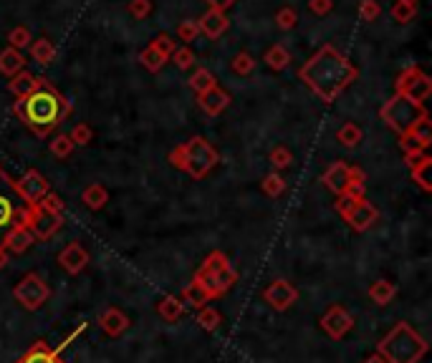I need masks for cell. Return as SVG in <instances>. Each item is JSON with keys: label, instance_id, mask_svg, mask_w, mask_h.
Listing matches in <instances>:
<instances>
[{"label": "cell", "instance_id": "cell-8", "mask_svg": "<svg viewBox=\"0 0 432 363\" xmlns=\"http://www.w3.org/2000/svg\"><path fill=\"white\" fill-rule=\"evenodd\" d=\"M23 204L26 202L16 192V179L0 167V248H3V240H6L8 230L16 225V217Z\"/></svg>", "mask_w": 432, "mask_h": 363}, {"label": "cell", "instance_id": "cell-49", "mask_svg": "<svg viewBox=\"0 0 432 363\" xmlns=\"http://www.w3.org/2000/svg\"><path fill=\"white\" fill-rule=\"evenodd\" d=\"M379 13H382V8H379L377 0H361V3H359V18H361L364 23L377 21Z\"/></svg>", "mask_w": 432, "mask_h": 363}, {"label": "cell", "instance_id": "cell-19", "mask_svg": "<svg viewBox=\"0 0 432 363\" xmlns=\"http://www.w3.org/2000/svg\"><path fill=\"white\" fill-rule=\"evenodd\" d=\"M34 242H36V237L31 235V230H28V227H23V225H13L11 230H8L6 240H3V250H8V253L21 255V253H26V250L31 248Z\"/></svg>", "mask_w": 432, "mask_h": 363}, {"label": "cell", "instance_id": "cell-52", "mask_svg": "<svg viewBox=\"0 0 432 363\" xmlns=\"http://www.w3.org/2000/svg\"><path fill=\"white\" fill-rule=\"evenodd\" d=\"M86 325H89V323H86V320H81V323H78V325H76V328H73V330H71V333H68V336H63V341H61V343H58V346H56V348H53V351H56V353H58V356H61V353H63V351H66V348H68V346H71V343H73V341H76V338H78V336H81L83 330H86Z\"/></svg>", "mask_w": 432, "mask_h": 363}, {"label": "cell", "instance_id": "cell-39", "mask_svg": "<svg viewBox=\"0 0 432 363\" xmlns=\"http://www.w3.org/2000/svg\"><path fill=\"white\" fill-rule=\"evenodd\" d=\"M422 73H425V71H422V68H417V66H407L405 71H402V73H399V76H397V81H394V94H405L407 88H410L412 83H415L417 78L422 76Z\"/></svg>", "mask_w": 432, "mask_h": 363}, {"label": "cell", "instance_id": "cell-28", "mask_svg": "<svg viewBox=\"0 0 432 363\" xmlns=\"http://www.w3.org/2000/svg\"><path fill=\"white\" fill-rule=\"evenodd\" d=\"M397 295V285L389 280H377L369 285V298L371 302H377V305H389Z\"/></svg>", "mask_w": 432, "mask_h": 363}, {"label": "cell", "instance_id": "cell-57", "mask_svg": "<svg viewBox=\"0 0 432 363\" xmlns=\"http://www.w3.org/2000/svg\"><path fill=\"white\" fill-rule=\"evenodd\" d=\"M6 265H8V250L0 248V270L6 268Z\"/></svg>", "mask_w": 432, "mask_h": 363}, {"label": "cell", "instance_id": "cell-26", "mask_svg": "<svg viewBox=\"0 0 432 363\" xmlns=\"http://www.w3.org/2000/svg\"><path fill=\"white\" fill-rule=\"evenodd\" d=\"M31 58L38 63V66H51L56 58V46L48 38H36L31 41Z\"/></svg>", "mask_w": 432, "mask_h": 363}, {"label": "cell", "instance_id": "cell-31", "mask_svg": "<svg viewBox=\"0 0 432 363\" xmlns=\"http://www.w3.org/2000/svg\"><path fill=\"white\" fill-rule=\"evenodd\" d=\"M187 83L197 96L205 94V91H210L212 86H217L215 76H212V71H207V68H195V73L190 76Z\"/></svg>", "mask_w": 432, "mask_h": 363}, {"label": "cell", "instance_id": "cell-35", "mask_svg": "<svg viewBox=\"0 0 432 363\" xmlns=\"http://www.w3.org/2000/svg\"><path fill=\"white\" fill-rule=\"evenodd\" d=\"M139 63H142V66L147 68L150 73H157V71H160V68L167 63V58H165V56H162L157 48L147 46V48H144L142 53H139Z\"/></svg>", "mask_w": 432, "mask_h": 363}, {"label": "cell", "instance_id": "cell-43", "mask_svg": "<svg viewBox=\"0 0 432 363\" xmlns=\"http://www.w3.org/2000/svg\"><path fill=\"white\" fill-rule=\"evenodd\" d=\"M170 58L175 60V66L182 68V71H190V68L195 66V53H192V48H190V46H178Z\"/></svg>", "mask_w": 432, "mask_h": 363}, {"label": "cell", "instance_id": "cell-9", "mask_svg": "<svg viewBox=\"0 0 432 363\" xmlns=\"http://www.w3.org/2000/svg\"><path fill=\"white\" fill-rule=\"evenodd\" d=\"M13 298H16V302L21 305V308L41 310L46 302H48L51 288H48V283L38 275V273H28V275H23L21 280L16 283V288H13Z\"/></svg>", "mask_w": 432, "mask_h": 363}, {"label": "cell", "instance_id": "cell-18", "mask_svg": "<svg viewBox=\"0 0 432 363\" xmlns=\"http://www.w3.org/2000/svg\"><path fill=\"white\" fill-rule=\"evenodd\" d=\"M129 325H132V320H129L119 308H109V310H104V313L99 315V328L104 330L109 338L124 336V333L129 330Z\"/></svg>", "mask_w": 432, "mask_h": 363}, {"label": "cell", "instance_id": "cell-37", "mask_svg": "<svg viewBox=\"0 0 432 363\" xmlns=\"http://www.w3.org/2000/svg\"><path fill=\"white\" fill-rule=\"evenodd\" d=\"M268 162H271L276 169H286V167L294 164V152L288 147H283V144H278V147H273L271 152H268Z\"/></svg>", "mask_w": 432, "mask_h": 363}, {"label": "cell", "instance_id": "cell-40", "mask_svg": "<svg viewBox=\"0 0 432 363\" xmlns=\"http://www.w3.org/2000/svg\"><path fill=\"white\" fill-rule=\"evenodd\" d=\"M417 18V6H412V3H394L392 6V21H397L399 26H407V23H412Z\"/></svg>", "mask_w": 432, "mask_h": 363}, {"label": "cell", "instance_id": "cell-46", "mask_svg": "<svg viewBox=\"0 0 432 363\" xmlns=\"http://www.w3.org/2000/svg\"><path fill=\"white\" fill-rule=\"evenodd\" d=\"M68 139L73 142V147H86V144L94 139V132H91L89 124H76V127L71 129V134H68Z\"/></svg>", "mask_w": 432, "mask_h": 363}, {"label": "cell", "instance_id": "cell-27", "mask_svg": "<svg viewBox=\"0 0 432 363\" xmlns=\"http://www.w3.org/2000/svg\"><path fill=\"white\" fill-rule=\"evenodd\" d=\"M81 202L89 209H94V212H99V209L109 202V192H106L104 184H89V187L81 192Z\"/></svg>", "mask_w": 432, "mask_h": 363}, {"label": "cell", "instance_id": "cell-13", "mask_svg": "<svg viewBox=\"0 0 432 363\" xmlns=\"http://www.w3.org/2000/svg\"><path fill=\"white\" fill-rule=\"evenodd\" d=\"M344 220H346V225H349L354 232H366V230H371V227L377 225L379 209L364 197L354 209H351L349 215H344Z\"/></svg>", "mask_w": 432, "mask_h": 363}, {"label": "cell", "instance_id": "cell-56", "mask_svg": "<svg viewBox=\"0 0 432 363\" xmlns=\"http://www.w3.org/2000/svg\"><path fill=\"white\" fill-rule=\"evenodd\" d=\"M210 3V8H220V11H225V8H230L235 3V0H207Z\"/></svg>", "mask_w": 432, "mask_h": 363}, {"label": "cell", "instance_id": "cell-7", "mask_svg": "<svg viewBox=\"0 0 432 363\" xmlns=\"http://www.w3.org/2000/svg\"><path fill=\"white\" fill-rule=\"evenodd\" d=\"M16 225L28 227L36 240H51L63 227V215L46 212L41 204H23L16 217Z\"/></svg>", "mask_w": 432, "mask_h": 363}, {"label": "cell", "instance_id": "cell-45", "mask_svg": "<svg viewBox=\"0 0 432 363\" xmlns=\"http://www.w3.org/2000/svg\"><path fill=\"white\" fill-rule=\"evenodd\" d=\"M296 23H299V13H296V8L286 6L276 13V26L281 28V31H291V28H296Z\"/></svg>", "mask_w": 432, "mask_h": 363}, {"label": "cell", "instance_id": "cell-51", "mask_svg": "<svg viewBox=\"0 0 432 363\" xmlns=\"http://www.w3.org/2000/svg\"><path fill=\"white\" fill-rule=\"evenodd\" d=\"M150 46H152V48H157V51H160V53L165 56V58H170V56L175 53V48H178V43H175V41H172L167 33H160L155 41H152Z\"/></svg>", "mask_w": 432, "mask_h": 363}, {"label": "cell", "instance_id": "cell-14", "mask_svg": "<svg viewBox=\"0 0 432 363\" xmlns=\"http://www.w3.org/2000/svg\"><path fill=\"white\" fill-rule=\"evenodd\" d=\"M58 265H61V270H66L68 275H78L89 265V253L81 242H68L66 248L58 253Z\"/></svg>", "mask_w": 432, "mask_h": 363}, {"label": "cell", "instance_id": "cell-44", "mask_svg": "<svg viewBox=\"0 0 432 363\" xmlns=\"http://www.w3.org/2000/svg\"><path fill=\"white\" fill-rule=\"evenodd\" d=\"M31 31H28L26 26H16L11 31V33H8V46H11V48H16V51H21V48H28V43H31Z\"/></svg>", "mask_w": 432, "mask_h": 363}, {"label": "cell", "instance_id": "cell-38", "mask_svg": "<svg viewBox=\"0 0 432 363\" xmlns=\"http://www.w3.org/2000/svg\"><path fill=\"white\" fill-rule=\"evenodd\" d=\"M230 68H233V73H238V76H250V73L255 71V58L250 53H245V51H240V53H235L233 60H230Z\"/></svg>", "mask_w": 432, "mask_h": 363}, {"label": "cell", "instance_id": "cell-42", "mask_svg": "<svg viewBox=\"0 0 432 363\" xmlns=\"http://www.w3.org/2000/svg\"><path fill=\"white\" fill-rule=\"evenodd\" d=\"M364 199V194H359V192H344V194H339L336 197V212L339 215H349L351 209L356 207V204Z\"/></svg>", "mask_w": 432, "mask_h": 363}, {"label": "cell", "instance_id": "cell-22", "mask_svg": "<svg viewBox=\"0 0 432 363\" xmlns=\"http://www.w3.org/2000/svg\"><path fill=\"white\" fill-rule=\"evenodd\" d=\"M8 88H11V94L16 96V99H26L28 94H34L36 88H38V76H34L31 71L23 68L21 73H16V76L11 78Z\"/></svg>", "mask_w": 432, "mask_h": 363}, {"label": "cell", "instance_id": "cell-32", "mask_svg": "<svg viewBox=\"0 0 432 363\" xmlns=\"http://www.w3.org/2000/svg\"><path fill=\"white\" fill-rule=\"evenodd\" d=\"M430 94H432V78L427 76V73H422V76L417 78V81L412 83L410 88H407L405 94H399V96H407L410 101H417V104H422V101H425Z\"/></svg>", "mask_w": 432, "mask_h": 363}, {"label": "cell", "instance_id": "cell-50", "mask_svg": "<svg viewBox=\"0 0 432 363\" xmlns=\"http://www.w3.org/2000/svg\"><path fill=\"white\" fill-rule=\"evenodd\" d=\"M36 204H41V207L46 209V212H53V215H63V199L58 197V194L48 192L46 197H41Z\"/></svg>", "mask_w": 432, "mask_h": 363}, {"label": "cell", "instance_id": "cell-3", "mask_svg": "<svg viewBox=\"0 0 432 363\" xmlns=\"http://www.w3.org/2000/svg\"><path fill=\"white\" fill-rule=\"evenodd\" d=\"M427 351L430 343L405 320H399L377 343V356H382L387 363H420Z\"/></svg>", "mask_w": 432, "mask_h": 363}, {"label": "cell", "instance_id": "cell-12", "mask_svg": "<svg viewBox=\"0 0 432 363\" xmlns=\"http://www.w3.org/2000/svg\"><path fill=\"white\" fill-rule=\"evenodd\" d=\"M16 192L26 204H36L51 192V184L38 169H28L21 179H16Z\"/></svg>", "mask_w": 432, "mask_h": 363}, {"label": "cell", "instance_id": "cell-15", "mask_svg": "<svg viewBox=\"0 0 432 363\" xmlns=\"http://www.w3.org/2000/svg\"><path fill=\"white\" fill-rule=\"evenodd\" d=\"M197 26H200V33L205 36V38L215 41L225 33L227 26H230V21H227L225 11H220V8H207L205 16L197 18Z\"/></svg>", "mask_w": 432, "mask_h": 363}, {"label": "cell", "instance_id": "cell-6", "mask_svg": "<svg viewBox=\"0 0 432 363\" xmlns=\"http://www.w3.org/2000/svg\"><path fill=\"white\" fill-rule=\"evenodd\" d=\"M379 116H382V121L397 137H405V134H410L412 129H415L417 121L427 119L430 114H427L425 104H417V101H410L407 96L394 94L392 99L379 109Z\"/></svg>", "mask_w": 432, "mask_h": 363}, {"label": "cell", "instance_id": "cell-1", "mask_svg": "<svg viewBox=\"0 0 432 363\" xmlns=\"http://www.w3.org/2000/svg\"><path fill=\"white\" fill-rule=\"evenodd\" d=\"M299 78L324 104H331L359 78V68L334 46H322L299 71Z\"/></svg>", "mask_w": 432, "mask_h": 363}, {"label": "cell", "instance_id": "cell-25", "mask_svg": "<svg viewBox=\"0 0 432 363\" xmlns=\"http://www.w3.org/2000/svg\"><path fill=\"white\" fill-rule=\"evenodd\" d=\"M157 313H160V318L167 320V323H175V320L182 318L185 305H182V300H180V298L167 295V298H162V300L157 302Z\"/></svg>", "mask_w": 432, "mask_h": 363}, {"label": "cell", "instance_id": "cell-5", "mask_svg": "<svg viewBox=\"0 0 432 363\" xmlns=\"http://www.w3.org/2000/svg\"><path fill=\"white\" fill-rule=\"evenodd\" d=\"M192 280H197L200 285L210 293L212 300H215V298H222L225 293L233 290L235 283H238V273H235L233 265L227 263L225 255L220 250H215V253H210L202 260V265H200Z\"/></svg>", "mask_w": 432, "mask_h": 363}, {"label": "cell", "instance_id": "cell-34", "mask_svg": "<svg viewBox=\"0 0 432 363\" xmlns=\"http://www.w3.org/2000/svg\"><path fill=\"white\" fill-rule=\"evenodd\" d=\"M197 325L202 330H207V333H212V330H217L220 328V323H222V315H220V310H215L212 305H205V308H200L197 310Z\"/></svg>", "mask_w": 432, "mask_h": 363}, {"label": "cell", "instance_id": "cell-33", "mask_svg": "<svg viewBox=\"0 0 432 363\" xmlns=\"http://www.w3.org/2000/svg\"><path fill=\"white\" fill-rule=\"evenodd\" d=\"M73 142L68 139V134H53V139L48 142V152L56 159H68L73 154Z\"/></svg>", "mask_w": 432, "mask_h": 363}, {"label": "cell", "instance_id": "cell-36", "mask_svg": "<svg viewBox=\"0 0 432 363\" xmlns=\"http://www.w3.org/2000/svg\"><path fill=\"white\" fill-rule=\"evenodd\" d=\"M261 189H263V194H268V197H281V194L286 192V179H283L278 172H271V174L263 177Z\"/></svg>", "mask_w": 432, "mask_h": 363}, {"label": "cell", "instance_id": "cell-11", "mask_svg": "<svg viewBox=\"0 0 432 363\" xmlns=\"http://www.w3.org/2000/svg\"><path fill=\"white\" fill-rule=\"evenodd\" d=\"M263 300H266L273 310L283 313V310L294 308L296 302H299V290H296L294 283H288V280H283V278H278V280H273L271 285L263 290Z\"/></svg>", "mask_w": 432, "mask_h": 363}, {"label": "cell", "instance_id": "cell-55", "mask_svg": "<svg viewBox=\"0 0 432 363\" xmlns=\"http://www.w3.org/2000/svg\"><path fill=\"white\" fill-rule=\"evenodd\" d=\"M425 157H427V152H410V154H405V164L412 169V167L420 164V162L425 159Z\"/></svg>", "mask_w": 432, "mask_h": 363}, {"label": "cell", "instance_id": "cell-16", "mask_svg": "<svg viewBox=\"0 0 432 363\" xmlns=\"http://www.w3.org/2000/svg\"><path fill=\"white\" fill-rule=\"evenodd\" d=\"M322 182L324 187L336 194V197L344 192H349V164H346V162H334L322 174Z\"/></svg>", "mask_w": 432, "mask_h": 363}, {"label": "cell", "instance_id": "cell-53", "mask_svg": "<svg viewBox=\"0 0 432 363\" xmlns=\"http://www.w3.org/2000/svg\"><path fill=\"white\" fill-rule=\"evenodd\" d=\"M349 192L364 194V172L359 167H349Z\"/></svg>", "mask_w": 432, "mask_h": 363}, {"label": "cell", "instance_id": "cell-20", "mask_svg": "<svg viewBox=\"0 0 432 363\" xmlns=\"http://www.w3.org/2000/svg\"><path fill=\"white\" fill-rule=\"evenodd\" d=\"M16 363H66L53 348H48L46 341H36L34 346L28 348V353H23Z\"/></svg>", "mask_w": 432, "mask_h": 363}, {"label": "cell", "instance_id": "cell-41", "mask_svg": "<svg viewBox=\"0 0 432 363\" xmlns=\"http://www.w3.org/2000/svg\"><path fill=\"white\" fill-rule=\"evenodd\" d=\"M410 137L415 139L417 144H420L422 149L427 152V147L432 144V127H430V116L427 119H422V121H417L415 124V129L410 132Z\"/></svg>", "mask_w": 432, "mask_h": 363}, {"label": "cell", "instance_id": "cell-47", "mask_svg": "<svg viewBox=\"0 0 432 363\" xmlns=\"http://www.w3.org/2000/svg\"><path fill=\"white\" fill-rule=\"evenodd\" d=\"M197 36H200V26H197V21H192V18H187V21H182L178 26V38L185 41V43H192Z\"/></svg>", "mask_w": 432, "mask_h": 363}, {"label": "cell", "instance_id": "cell-54", "mask_svg": "<svg viewBox=\"0 0 432 363\" xmlns=\"http://www.w3.org/2000/svg\"><path fill=\"white\" fill-rule=\"evenodd\" d=\"M309 11L314 16H326L334 11V0H309Z\"/></svg>", "mask_w": 432, "mask_h": 363}, {"label": "cell", "instance_id": "cell-23", "mask_svg": "<svg viewBox=\"0 0 432 363\" xmlns=\"http://www.w3.org/2000/svg\"><path fill=\"white\" fill-rule=\"evenodd\" d=\"M23 68H26V58H23L21 51L11 48L8 46L6 51H0V73L8 78H13L16 73H21Z\"/></svg>", "mask_w": 432, "mask_h": 363}, {"label": "cell", "instance_id": "cell-10", "mask_svg": "<svg viewBox=\"0 0 432 363\" xmlns=\"http://www.w3.org/2000/svg\"><path fill=\"white\" fill-rule=\"evenodd\" d=\"M319 325H322V330L331 341H341L349 330H354V315L346 308H341V305H331V308L322 315Z\"/></svg>", "mask_w": 432, "mask_h": 363}, {"label": "cell", "instance_id": "cell-59", "mask_svg": "<svg viewBox=\"0 0 432 363\" xmlns=\"http://www.w3.org/2000/svg\"><path fill=\"white\" fill-rule=\"evenodd\" d=\"M399 3H412V6H417V0H399Z\"/></svg>", "mask_w": 432, "mask_h": 363}, {"label": "cell", "instance_id": "cell-58", "mask_svg": "<svg viewBox=\"0 0 432 363\" xmlns=\"http://www.w3.org/2000/svg\"><path fill=\"white\" fill-rule=\"evenodd\" d=\"M364 363H387V361H384L382 356H377V353H374V356H369V358H366Z\"/></svg>", "mask_w": 432, "mask_h": 363}, {"label": "cell", "instance_id": "cell-17", "mask_svg": "<svg viewBox=\"0 0 432 363\" xmlns=\"http://www.w3.org/2000/svg\"><path fill=\"white\" fill-rule=\"evenodd\" d=\"M230 101H233V96L227 94L225 88H220V86H212L210 91H205V94H200V96H197L200 109L205 111L207 116L222 114V111H225L227 106H230Z\"/></svg>", "mask_w": 432, "mask_h": 363}, {"label": "cell", "instance_id": "cell-48", "mask_svg": "<svg viewBox=\"0 0 432 363\" xmlns=\"http://www.w3.org/2000/svg\"><path fill=\"white\" fill-rule=\"evenodd\" d=\"M152 13V0H129V16L134 21H144Z\"/></svg>", "mask_w": 432, "mask_h": 363}, {"label": "cell", "instance_id": "cell-4", "mask_svg": "<svg viewBox=\"0 0 432 363\" xmlns=\"http://www.w3.org/2000/svg\"><path fill=\"white\" fill-rule=\"evenodd\" d=\"M167 162H170L175 169L190 174L192 179H205L217 167L220 154H217V149L212 147L205 137H192L190 142L172 149L170 154H167Z\"/></svg>", "mask_w": 432, "mask_h": 363}, {"label": "cell", "instance_id": "cell-21", "mask_svg": "<svg viewBox=\"0 0 432 363\" xmlns=\"http://www.w3.org/2000/svg\"><path fill=\"white\" fill-rule=\"evenodd\" d=\"M180 300H182V305L185 308H205V305H210V293L205 290V288L200 285L197 280H190V285H185V290H182V295H180Z\"/></svg>", "mask_w": 432, "mask_h": 363}, {"label": "cell", "instance_id": "cell-29", "mask_svg": "<svg viewBox=\"0 0 432 363\" xmlns=\"http://www.w3.org/2000/svg\"><path fill=\"white\" fill-rule=\"evenodd\" d=\"M263 60H266V66L271 68V71H283V68L291 63V53H288L281 43H276V46H271V48L266 51Z\"/></svg>", "mask_w": 432, "mask_h": 363}, {"label": "cell", "instance_id": "cell-30", "mask_svg": "<svg viewBox=\"0 0 432 363\" xmlns=\"http://www.w3.org/2000/svg\"><path fill=\"white\" fill-rule=\"evenodd\" d=\"M430 172H432V157L430 154H427L425 159L420 162V164H415L410 169L412 179L420 184L422 192H432V177H430Z\"/></svg>", "mask_w": 432, "mask_h": 363}, {"label": "cell", "instance_id": "cell-24", "mask_svg": "<svg viewBox=\"0 0 432 363\" xmlns=\"http://www.w3.org/2000/svg\"><path fill=\"white\" fill-rule=\"evenodd\" d=\"M361 139H364V132H361L359 124H354V121H346V124H341L336 132V142L341 144L344 149H356L361 144Z\"/></svg>", "mask_w": 432, "mask_h": 363}, {"label": "cell", "instance_id": "cell-2", "mask_svg": "<svg viewBox=\"0 0 432 363\" xmlns=\"http://www.w3.org/2000/svg\"><path fill=\"white\" fill-rule=\"evenodd\" d=\"M71 111V101L63 99L61 91L43 76H38V88L34 94H28L26 99H16L13 104V114L23 121V127H28L41 139L51 137L61 127V121L68 119Z\"/></svg>", "mask_w": 432, "mask_h": 363}]
</instances>
